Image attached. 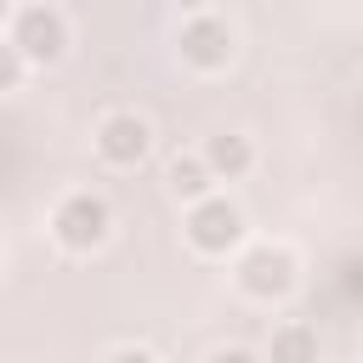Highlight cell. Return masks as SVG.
Here are the masks:
<instances>
[{
	"label": "cell",
	"mask_w": 363,
	"mask_h": 363,
	"mask_svg": "<svg viewBox=\"0 0 363 363\" xmlns=\"http://www.w3.org/2000/svg\"><path fill=\"white\" fill-rule=\"evenodd\" d=\"M108 363H153V357H147V352H142V346H119V352H113V357H108Z\"/></svg>",
	"instance_id": "8fae6325"
},
{
	"label": "cell",
	"mask_w": 363,
	"mask_h": 363,
	"mask_svg": "<svg viewBox=\"0 0 363 363\" xmlns=\"http://www.w3.org/2000/svg\"><path fill=\"white\" fill-rule=\"evenodd\" d=\"M272 363H318V335L301 329V323L278 329L272 335Z\"/></svg>",
	"instance_id": "52a82bcc"
},
{
	"label": "cell",
	"mask_w": 363,
	"mask_h": 363,
	"mask_svg": "<svg viewBox=\"0 0 363 363\" xmlns=\"http://www.w3.org/2000/svg\"><path fill=\"white\" fill-rule=\"evenodd\" d=\"M182 6H204V0H182Z\"/></svg>",
	"instance_id": "4fadbf2b"
},
{
	"label": "cell",
	"mask_w": 363,
	"mask_h": 363,
	"mask_svg": "<svg viewBox=\"0 0 363 363\" xmlns=\"http://www.w3.org/2000/svg\"><path fill=\"white\" fill-rule=\"evenodd\" d=\"M17 51H23V57L51 62V57L62 51V17H57V11H45V6H28V11L17 17Z\"/></svg>",
	"instance_id": "277c9868"
},
{
	"label": "cell",
	"mask_w": 363,
	"mask_h": 363,
	"mask_svg": "<svg viewBox=\"0 0 363 363\" xmlns=\"http://www.w3.org/2000/svg\"><path fill=\"white\" fill-rule=\"evenodd\" d=\"M238 233H244V221H238V210L227 199H199L193 216H187V238L199 250H210V255L227 250V244H238Z\"/></svg>",
	"instance_id": "7a4b0ae2"
},
{
	"label": "cell",
	"mask_w": 363,
	"mask_h": 363,
	"mask_svg": "<svg viewBox=\"0 0 363 363\" xmlns=\"http://www.w3.org/2000/svg\"><path fill=\"white\" fill-rule=\"evenodd\" d=\"M289 272H295V261L284 250H272V244H261V250H250L238 261V278H244L250 295H284L289 289Z\"/></svg>",
	"instance_id": "3957f363"
},
{
	"label": "cell",
	"mask_w": 363,
	"mask_h": 363,
	"mask_svg": "<svg viewBox=\"0 0 363 363\" xmlns=\"http://www.w3.org/2000/svg\"><path fill=\"white\" fill-rule=\"evenodd\" d=\"M96 147H102V159H113V164H136V159L147 153V125H142L136 113H113V119H102Z\"/></svg>",
	"instance_id": "5b68a950"
},
{
	"label": "cell",
	"mask_w": 363,
	"mask_h": 363,
	"mask_svg": "<svg viewBox=\"0 0 363 363\" xmlns=\"http://www.w3.org/2000/svg\"><path fill=\"white\" fill-rule=\"evenodd\" d=\"M227 51H233V34H227L216 17H193V23L182 28V57H187V62L216 68V62H227Z\"/></svg>",
	"instance_id": "8992f818"
},
{
	"label": "cell",
	"mask_w": 363,
	"mask_h": 363,
	"mask_svg": "<svg viewBox=\"0 0 363 363\" xmlns=\"http://www.w3.org/2000/svg\"><path fill=\"white\" fill-rule=\"evenodd\" d=\"M170 187H176L182 199H204V187H210V170H204L199 159H176V164H170Z\"/></svg>",
	"instance_id": "9c48e42d"
},
{
	"label": "cell",
	"mask_w": 363,
	"mask_h": 363,
	"mask_svg": "<svg viewBox=\"0 0 363 363\" xmlns=\"http://www.w3.org/2000/svg\"><path fill=\"white\" fill-rule=\"evenodd\" d=\"M0 11H6V0H0Z\"/></svg>",
	"instance_id": "5bb4252c"
},
{
	"label": "cell",
	"mask_w": 363,
	"mask_h": 363,
	"mask_svg": "<svg viewBox=\"0 0 363 363\" xmlns=\"http://www.w3.org/2000/svg\"><path fill=\"white\" fill-rule=\"evenodd\" d=\"M17 74H23V51H17V40H11V45H0V91L17 85Z\"/></svg>",
	"instance_id": "30bf717a"
},
{
	"label": "cell",
	"mask_w": 363,
	"mask_h": 363,
	"mask_svg": "<svg viewBox=\"0 0 363 363\" xmlns=\"http://www.w3.org/2000/svg\"><path fill=\"white\" fill-rule=\"evenodd\" d=\"M57 238L68 244V250H91V244H102V233H108V204L96 199V193H68L62 204H57Z\"/></svg>",
	"instance_id": "6da1fadb"
},
{
	"label": "cell",
	"mask_w": 363,
	"mask_h": 363,
	"mask_svg": "<svg viewBox=\"0 0 363 363\" xmlns=\"http://www.w3.org/2000/svg\"><path fill=\"white\" fill-rule=\"evenodd\" d=\"M216 363H255L250 352H216Z\"/></svg>",
	"instance_id": "7c38bea8"
},
{
	"label": "cell",
	"mask_w": 363,
	"mask_h": 363,
	"mask_svg": "<svg viewBox=\"0 0 363 363\" xmlns=\"http://www.w3.org/2000/svg\"><path fill=\"white\" fill-rule=\"evenodd\" d=\"M250 164V147H244V136H216L210 142V170H227V176H238Z\"/></svg>",
	"instance_id": "ba28073f"
}]
</instances>
